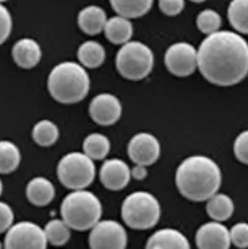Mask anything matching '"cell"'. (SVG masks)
<instances>
[{
	"mask_svg": "<svg viewBox=\"0 0 248 249\" xmlns=\"http://www.w3.org/2000/svg\"><path fill=\"white\" fill-rule=\"evenodd\" d=\"M198 52V68L203 78L216 86L236 85L248 75V43L231 31L208 35Z\"/></svg>",
	"mask_w": 248,
	"mask_h": 249,
	"instance_id": "6da1fadb",
	"label": "cell"
},
{
	"mask_svg": "<svg viewBox=\"0 0 248 249\" xmlns=\"http://www.w3.org/2000/svg\"><path fill=\"white\" fill-rule=\"evenodd\" d=\"M222 174L217 163L209 157L194 155L185 159L176 173L179 193L193 202L207 201L218 192Z\"/></svg>",
	"mask_w": 248,
	"mask_h": 249,
	"instance_id": "7a4b0ae2",
	"label": "cell"
},
{
	"mask_svg": "<svg viewBox=\"0 0 248 249\" xmlns=\"http://www.w3.org/2000/svg\"><path fill=\"white\" fill-rule=\"evenodd\" d=\"M90 80L83 66L63 62L52 69L48 77V90L52 97L62 104L82 101L90 91Z\"/></svg>",
	"mask_w": 248,
	"mask_h": 249,
	"instance_id": "3957f363",
	"label": "cell"
},
{
	"mask_svg": "<svg viewBox=\"0 0 248 249\" xmlns=\"http://www.w3.org/2000/svg\"><path fill=\"white\" fill-rule=\"evenodd\" d=\"M103 206L99 198L84 190H76L68 194L61 204L62 218L72 230L89 231L100 219Z\"/></svg>",
	"mask_w": 248,
	"mask_h": 249,
	"instance_id": "277c9868",
	"label": "cell"
},
{
	"mask_svg": "<svg viewBox=\"0 0 248 249\" xmlns=\"http://www.w3.org/2000/svg\"><path fill=\"white\" fill-rule=\"evenodd\" d=\"M160 214L157 198L147 192L131 193L122 205V217L125 224L134 230L145 231L156 226Z\"/></svg>",
	"mask_w": 248,
	"mask_h": 249,
	"instance_id": "5b68a950",
	"label": "cell"
},
{
	"mask_svg": "<svg viewBox=\"0 0 248 249\" xmlns=\"http://www.w3.org/2000/svg\"><path fill=\"white\" fill-rule=\"evenodd\" d=\"M154 54L148 46L140 41H128L122 46L116 56L118 72L129 80H141L151 73Z\"/></svg>",
	"mask_w": 248,
	"mask_h": 249,
	"instance_id": "8992f818",
	"label": "cell"
},
{
	"mask_svg": "<svg viewBox=\"0 0 248 249\" xmlns=\"http://www.w3.org/2000/svg\"><path fill=\"white\" fill-rule=\"evenodd\" d=\"M96 169L93 160L84 152L74 151L60 160L57 166V177L69 190H84L93 182Z\"/></svg>",
	"mask_w": 248,
	"mask_h": 249,
	"instance_id": "52a82bcc",
	"label": "cell"
},
{
	"mask_svg": "<svg viewBox=\"0 0 248 249\" xmlns=\"http://www.w3.org/2000/svg\"><path fill=\"white\" fill-rule=\"evenodd\" d=\"M6 232L4 239L6 249H44L48 245L44 229L30 221L12 224Z\"/></svg>",
	"mask_w": 248,
	"mask_h": 249,
	"instance_id": "ba28073f",
	"label": "cell"
},
{
	"mask_svg": "<svg viewBox=\"0 0 248 249\" xmlns=\"http://www.w3.org/2000/svg\"><path fill=\"white\" fill-rule=\"evenodd\" d=\"M128 236L124 227L112 219L99 220L90 229L89 245L94 249H124Z\"/></svg>",
	"mask_w": 248,
	"mask_h": 249,
	"instance_id": "9c48e42d",
	"label": "cell"
},
{
	"mask_svg": "<svg viewBox=\"0 0 248 249\" xmlns=\"http://www.w3.org/2000/svg\"><path fill=\"white\" fill-rule=\"evenodd\" d=\"M164 64L171 74L185 78L198 68V52L190 43L177 42L170 46L164 55Z\"/></svg>",
	"mask_w": 248,
	"mask_h": 249,
	"instance_id": "30bf717a",
	"label": "cell"
},
{
	"mask_svg": "<svg viewBox=\"0 0 248 249\" xmlns=\"http://www.w3.org/2000/svg\"><path fill=\"white\" fill-rule=\"evenodd\" d=\"M91 120L102 126L115 124L122 117L123 106L114 94L104 92L91 99L89 107Z\"/></svg>",
	"mask_w": 248,
	"mask_h": 249,
	"instance_id": "8fae6325",
	"label": "cell"
},
{
	"mask_svg": "<svg viewBox=\"0 0 248 249\" xmlns=\"http://www.w3.org/2000/svg\"><path fill=\"white\" fill-rule=\"evenodd\" d=\"M127 150L129 157L136 164L149 166L159 158L160 144L153 135L139 133L131 138Z\"/></svg>",
	"mask_w": 248,
	"mask_h": 249,
	"instance_id": "7c38bea8",
	"label": "cell"
},
{
	"mask_svg": "<svg viewBox=\"0 0 248 249\" xmlns=\"http://www.w3.org/2000/svg\"><path fill=\"white\" fill-rule=\"evenodd\" d=\"M195 241L197 247L202 249H228L231 245L230 231L221 222L215 220L200 227Z\"/></svg>",
	"mask_w": 248,
	"mask_h": 249,
	"instance_id": "4fadbf2b",
	"label": "cell"
},
{
	"mask_svg": "<svg viewBox=\"0 0 248 249\" xmlns=\"http://www.w3.org/2000/svg\"><path fill=\"white\" fill-rule=\"evenodd\" d=\"M131 169L121 159L105 160L100 169V180L105 188L109 191H122L131 180Z\"/></svg>",
	"mask_w": 248,
	"mask_h": 249,
	"instance_id": "5bb4252c",
	"label": "cell"
},
{
	"mask_svg": "<svg viewBox=\"0 0 248 249\" xmlns=\"http://www.w3.org/2000/svg\"><path fill=\"white\" fill-rule=\"evenodd\" d=\"M12 58L15 64L24 69H30L37 66L42 57L39 44L30 37L19 39L12 48Z\"/></svg>",
	"mask_w": 248,
	"mask_h": 249,
	"instance_id": "9a60e30c",
	"label": "cell"
},
{
	"mask_svg": "<svg viewBox=\"0 0 248 249\" xmlns=\"http://www.w3.org/2000/svg\"><path fill=\"white\" fill-rule=\"evenodd\" d=\"M107 18L106 13L99 6H88L82 9L78 15V24L85 34L94 36L104 31Z\"/></svg>",
	"mask_w": 248,
	"mask_h": 249,
	"instance_id": "2e32d148",
	"label": "cell"
},
{
	"mask_svg": "<svg viewBox=\"0 0 248 249\" xmlns=\"http://www.w3.org/2000/svg\"><path fill=\"white\" fill-rule=\"evenodd\" d=\"M147 249H182L191 248L186 236L174 229H162L154 232L147 242Z\"/></svg>",
	"mask_w": 248,
	"mask_h": 249,
	"instance_id": "e0dca14e",
	"label": "cell"
},
{
	"mask_svg": "<svg viewBox=\"0 0 248 249\" xmlns=\"http://www.w3.org/2000/svg\"><path fill=\"white\" fill-rule=\"evenodd\" d=\"M26 197L28 201L35 206H46L54 199L55 188L46 178H34L26 186Z\"/></svg>",
	"mask_w": 248,
	"mask_h": 249,
	"instance_id": "ac0fdd59",
	"label": "cell"
},
{
	"mask_svg": "<svg viewBox=\"0 0 248 249\" xmlns=\"http://www.w3.org/2000/svg\"><path fill=\"white\" fill-rule=\"evenodd\" d=\"M106 37L113 44L124 45L131 40L134 27L130 19L118 15L107 19L104 28Z\"/></svg>",
	"mask_w": 248,
	"mask_h": 249,
	"instance_id": "d6986e66",
	"label": "cell"
},
{
	"mask_svg": "<svg viewBox=\"0 0 248 249\" xmlns=\"http://www.w3.org/2000/svg\"><path fill=\"white\" fill-rule=\"evenodd\" d=\"M206 212L215 221H226L233 215V201L224 193H216L207 200Z\"/></svg>",
	"mask_w": 248,
	"mask_h": 249,
	"instance_id": "ffe728a7",
	"label": "cell"
},
{
	"mask_svg": "<svg viewBox=\"0 0 248 249\" xmlns=\"http://www.w3.org/2000/svg\"><path fill=\"white\" fill-rule=\"evenodd\" d=\"M113 10L118 15L128 19H136L150 11L153 0H109Z\"/></svg>",
	"mask_w": 248,
	"mask_h": 249,
	"instance_id": "44dd1931",
	"label": "cell"
},
{
	"mask_svg": "<svg viewBox=\"0 0 248 249\" xmlns=\"http://www.w3.org/2000/svg\"><path fill=\"white\" fill-rule=\"evenodd\" d=\"M78 58L84 68H99L106 60V50L99 42L88 40L79 46Z\"/></svg>",
	"mask_w": 248,
	"mask_h": 249,
	"instance_id": "7402d4cb",
	"label": "cell"
},
{
	"mask_svg": "<svg viewBox=\"0 0 248 249\" xmlns=\"http://www.w3.org/2000/svg\"><path fill=\"white\" fill-rule=\"evenodd\" d=\"M111 148L109 139L102 134L93 133L85 137L83 141V151L93 160L106 158Z\"/></svg>",
	"mask_w": 248,
	"mask_h": 249,
	"instance_id": "603a6c76",
	"label": "cell"
},
{
	"mask_svg": "<svg viewBox=\"0 0 248 249\" xmlns=\"http://www.w3.org/2000/svg\"><path fill=\"white\" fill-rule=\"evenodd\" d=\"M22 160L19 147L9 140H0V174H11L16 170Z\"/></svg>",
	"mask_w": 248,
	"mask_h": 249,
	"instance_id": "cb8c5ba5",
	"label": "cell"
},
{
	"mask_svg": "<svg viewBox=\"0 0 248 249\" xmlns=\"http://www.w3.org/2000/svg\"><path fill=\"white\" fill-rule=\"evenodd\" d=\"M59 128L50 120H42L35 124L32 130V137L40 147H51L59 139Z\"/></svg>",
	"mask_w": 248,
	"mask_h": 249,
	"instance_id": "d4e9b609",
	"label": "cell"
},
{
	"mask_svg": "<svg viewBox=\"0 0 248 249\" xmlns=\"http://www.w3.org/2000/svg\"><path fill=\"white\" fill-rule=\"evenodd\" d=\"M228 18L237 32L248 35V0H231Z\"/></svg>",
	"mask_w": 248,
	"mask_h": 249,
	"instance_id": "484cf974",
	"label": "cell"
},
{
	"mask_svg": "<svg viewBox=\"0 0 248 249\" xmlns=\"http://www.w3.org/2000/svg\"><path fill=\"white\" fill-rule=\"evenodd\" d=\"M71 228L62 218L50 220L44 228L46 239L48 244L55 247H62L68 244L71 236Z\"/></svg>",
	"mask_w": 248,
	"mask_h": 249,
	"instance_id": "4316f807",
	"label": "cell"
},
{
	"mask_svg": "<svg viewBox=\"0 0 248 249\" xmlns=\"http://www.w3.org/2000/svg\"><path fill=\"white\" fill-rule=\"evenodd\" d=\"M221 23V16L213 10H204L200 12L196 21L199 30L207 36L217 32Z\"/></svg>",
	"mask_w": 248,
	"mask_h": 249,
	"instance_id": "83f0119b",
	"label": "cell"
},
{
	"mask_svg": "<svg viewBox=\"0 0 248 249\" xmlns=\"http://www.w3.org/2000/svg\"><path fill=\"white\" fill-rule=\"evenodd\" d=\"M230 242L237 248H248V223L240 222L232 227L230 231Z\"/></svg>",
	"mask_w": 248,
	"mask_h": 249,
	"instance_id": "f1b7e54d",
	"label": "cell"
},
{
	"mask_svg": "<svg viewBox=\"0 0 248 249\" xmlns=\"http://www.w3.org/2000/svg\"><path fill=\"white\" fill-rule=\"evenodd\" d=\"M12 29V15L9 10L0 3V45L9 38Z\"/></svg>",
	"mask_w": 248,
	"mask_h": 249,
	"instance_id": "f546056e",
	"label": "cell"
},
{
	"mask_svg": "<svg viewBox=\"0 0 248 249\" xmlns=\"http://www.w3.org/2000/svg\"><path fill=\"white\" fill-rule=\"evenodd\" d=\"M233 150L238 160L248 165V130L242 132L237 136Z\"/></svg>",
	"mask_w": 248,
	"mask_h": 249,
	"instance_id": "4dcf8cb0",
	"label": "cell"
},
{
	"mask_svg": "<svg viewBox=\"0 0 248 249\" xmlns=\"http://www.w3.org/2000/svg\"><path fill=\"white\" fill-rule=\"evenodd\" d=\"M161 12L167 16H177L185 8V0H159Z\"/></svg>",
	"mask_w": 248,
	"mask_h": 249,
	"instance_id": "1f68e13d",
	"label": "cell"
},
{
	"mask_svg": "<svg viewBox=\"0 0 248 249\" xmlns=\"http://www.w3.org/2000/svg\"><path fill=\"white\" fill-rule=\"evenodd\" d=\"M14 212L12 207L4 202H0V233L7 231L13 224Z\"/></svg>",
	"mask_w": 248,
	"mask_h": 249,
	"instance_id": "d6a6232c",
	"label": "cell"
},
{
	"mask_svg": "<svg viewBox=\"0 0 248 249\" xmlns=\"http://www.w3.org/2000/svg\"><path fill=\"white\" fill-rule=\"evenodd\" d=\"M131 176L136 180H143L147 177V166L141 165V164H136L131 169Z\"/></svg>",
	"mask_w": 248,
	"mask_h": 249,
	"instance_id": "836d02e7",
	"label": "cell"
},
{
	"mask_svg": "<svg viewBox=\"0 0 248 249\" xmlns=\"http://www.w3.org/2000/svg\"><path fill=\"white\" fill-rule=\"evenodd\" d=\"M192 2L193 3H203L204 1H206V0H191Z\"/></svg>",
	"mask_w": 248,
	"mask_h": 249,
	"instance_id": "e575fe53",
	"label": "cell"
},
{
	"mask_svg": "<svg viewBox=\"0 0 248 249\" xmlns=\"http://www.w3.org/2000/svg\"><path fill=\"white\" fill-rule=\"evenodd\" d=\"M2 193H3V184H2V181L0 179V196H1Z\"/></svg>",
	"mask_w": 248,
	"mask_h": 249,
	"instance_id": "d590c367",
	"label": "cell"
},
{
	"mask_svg": "<svg viewBox=\"0 0 248 249\" xmlns=\"http://www.w3.org/2000/svg\"><path fill=\"white\" fill-rule=\"evenodd\" d=\"M5 1H7V0H0V3H3V2H5Z\"/></svg>",
	"mask_w": 248,
	"mask_h": 249,
	"instance_id": "8d00e7d4",
	"label": "cell"
}]
</instances>
